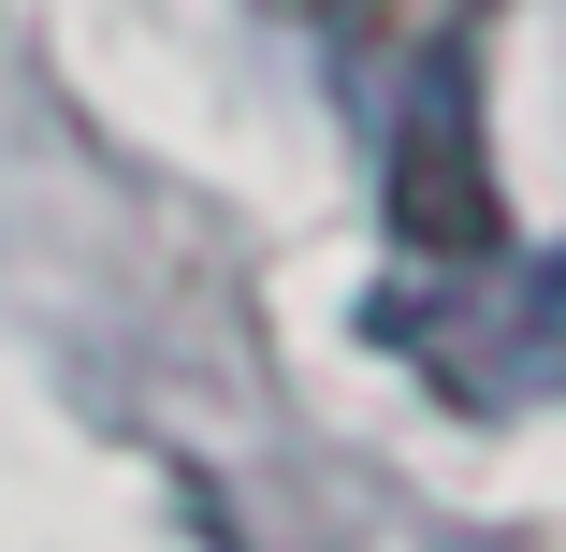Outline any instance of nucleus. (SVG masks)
Segmentation results:
<instances>
[{
    "label": "nucleus",
    "mask_w": 566,
    "mask_h": 552,
    "mask_svg": "<svg viewBox=\"0 0 566 552\" xmlns=\"http://www.w3.org/2000/svg\"><path fill=\"white\" fill-rule=\"evenodd\" d=\"M291 15H319L334 44H349V73H364V102H378V87H407V73H465V44H480L494 0H291Z\"/></svg>",
    "instance_id": "obj_1"
},
{
    "label": "nucleus",
    "mask_w": 566,
    "mask_h": 552,
    "mask_svg": "<svg viewBox=\"0 0 566 552\" xmlns=\"http://www.w3.org/2000/svg\"><path fill=\"white\" fill-rule=\"evenodd\" d=\"M523 350L566 364V262H537V291H523Z\"/></svg>",
    "instance_id": "obj_2"
}]
</instances>
